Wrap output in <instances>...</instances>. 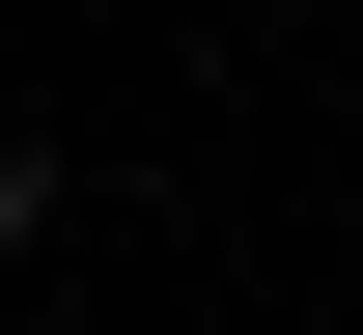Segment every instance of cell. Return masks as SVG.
<instances>
[{"label":"cell","instance_id":"cell-1","mask_svg":"<svg viewBox=\"0 0 363 335\" xmlns=\"http://www.w3.org/2000/svg\"><path fill=\"white\" fill-rule=\"evenodd\" d=\"M0 251H56V168H28V140H0Z\"/></svg>","mask_w":363,"mask_h":335}]
</instances>
